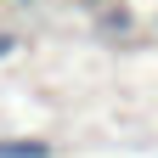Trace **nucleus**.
Segmentation results:
<instances>
[{
  "instance_id": "f257e3e1",
  "label": "nucleus",
  "mask_w": 158,
  "mask_h": 158,
  "mask_svg": "<svg viewBox=\"0 0 158 158\" xmlns=\"http://www.w3.org/2000/svg\"><path fill=\"white\" fill-rule=\"evenodd\" d=\"M0 158H51L45 141H0Z\"/></svg>"
},
{
  "instance_id": "f03ea898",
  "label": "nucleus",
  "mask_w": 158,
  "mask_h": 158,
  "mask_svg": "<svg viewBox=\"0 0 158 158\" xmlns=\"http://www.w3.org/2000/svg\"><path fill=\"white\" fill-rule=\"evenodd\" d=\"M6 51H11V34H0V56H6Z\"/></svg>"
}]
</instances>
